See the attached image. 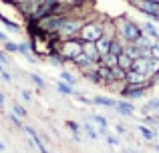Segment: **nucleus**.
I'll return each mask as SVG.
<instances>
[{
  "label": "nucleus",
  "instance_id": "f257e3e1",
  "mask_svg": "<svg viewBox=\"0 0 159 153\" xmlns=\"http://www.w3.org/2000/svg\"><path fill=\"white\" fill-rule=\"evenodd\" d=\"M115 28H117V36L125 43H135L137 38L141 36V28H139V22L131 18H117L115 20Z\"/></svg>",
  "mask_w": 159,
  "mask_h": 153
},
{
  "label": "nucleus",
  "instance_id": "f03ea898",
  "mask_svg": "<svg viewBox=\"0 0 159 153\" xmlns=\"http://www.w3.org/2000/svg\"><path fill=\"white\" fill-rule=\"evenodd\" d=\"M58 52L65 59V63H70L75 56H79L83 52V40L79 36H73V38H62L58 40Z\"/></svg>",
  "mask_w": 159,
  "mask_h": 153
},
{
  "label": "nucleus",
  "instance_id": "7ed1b4c3",
  "mask_svg": "<svg viewBox=\"0 0 159 153\" xmlns=\"http://www.w3.org/2000/svg\"><path fill=\"white\" fill-rule=\"evenodd\" d=\"M129 4L133 8H137L139 12L147 14L149 18L159 22V2H153V0H129Z\"/></svg>",
  "mask_w": 159,
  "mask_h": 153
},
{
  "label": "nucleus",
  "instance_id": "20e7f679",
  "mask_svg": "<svg viewBox=\"0 0 159 153\" xmlns=\"http://www.w3.org/2000/svg\"><path fill=\"white\" fill-rule=\"evenodd\" d=\"M147 83H137V85H129V83H125V87L119 91V95L123 99H139L145 95V91H147Z\"/></svg>",
  "mask_w": 159,
  "mask_h": 153
},
{
  "label": "nucleus",
  "instance_id": "39448f33",
  "mask_svg": "<svg viewBox=\"0 0 159 153\" xmlns=\"http://www.w3.org/2000/svg\"><path fill=\"white\" fill-rule=\"evenodd\" d=\"M97 79H99V83L97 85H101V87H107L113 83V67H105V65H101L99 63V69H97Z\"/></svg>",
  "mask_w": 159,
  "mask_h": 153
},
{
  "label": "nucleus",
  "instance_id": "423d86ee",
  "mask_svg": "<svg viewBox=\"0 0 159 153\" xmlns=\"http://www.w3.org/2000/svg\"><path fill=\"white\" fill-rule=\"evenodd\" d=\"M22 129L26 131L28 135H30L32 143H34V145H36V149H39L40 153H51V151H47V147H44V143H43V139H40V135L36 133V129H32L30 125H22Z\"/></svg>",
  "mask_w": 159,
  "mask_h": 153
},
{
  "label": "nucleus",
  "instance_id": "0eeeda50",
  "mask_svg": "<svg viewBox=\"0 0 159 153\" xmlns=\"http://www.w3.org/2000/svg\"><path fill=\"white\" fill-rule=\"evenodd\" d=\"M83 55H85L87 59H91V61L101 59V55H99V51H97V44L91 43V40H83Z\"/></svg>",
  "mask_w": 159,
  "mask_h": 153
},
{
  "label": "nucleus",
  "instance_id": "6e6552de",
  "mask_svg": "<svg viewBox=\"0 0 159 153\" xmlns=\"http://www.w3.org/2000/svg\"><path fill=\"white\" fill-rule=\"evenodd\" d=\"M115 38V36H109V34H101L97 40H95V44H97V51L99 55H107L109 52V47H111V40Z\"/></svg>",
  "mask_w": 159,
  "mask_h": 153
},
{
  "label": "nucleus",
  "instance_id": "1a4fd4ad",
  "mask_svg": "<svg viewBox=\"0 0 159 153\" xmlns=\"http://www.w3.org/2000/svg\"><path fill=\"white\" fill-rule=\"evenodd\" d=\"M125 83H129V85H137V83H147V75H143V73H137V71H133V69H129L127 75H125Z\"/></svg>",
  "mask_w": 159,
  "mask_h": 153
},
{
  "label": "nucleus",
  "instance_id": "9d476101",
  "mask_svg": "<svg viewBox=\"0 0 159 153\" xmlns=\"http://www.w3.org/2000/svg\"><path fill=\"white\" fill-rule=\"evenodd\" d=\"M113 109L117 111V113L125 115V117H131L133 113H135V105L133 103H127V101H121V103H115V107Z\"/></svg>",
  "mask_w": 159,
  "mask_h": 153
},
{
  "label": "nucleus",
  "instance_id": "9b49d317",
  "mask_svg": "<svg viewBox=\"0 0 159 153\" xmlns=\"http://www.w3.org/2000/svg\"><path fill=\"white\" fill-rule=\"evenodd\" d=\"M157 40L159 38H155V36H149V34H143V32H141V36L135 40V44H137V47H141V48H151Z\"/></svg>",
  "mask_w": 159,
  "mask_h": 153
},
{
  "label": "nucleus",
  "instance_id": "f8f14e48",
  "mask_svg": "<svg viewBox=\"0 0 159 153\" xmlns=\"http://www.w3.org/2000/svg\"><path fill=\"white\" fill-rule=\"evenodd\" d=\"M91 103H95V105H101V107H109V109H113L117 101H113L111 97H105V95H95V97L91 99Z\"/></svg>",
  "mask_w": 159,
  "mask_h": 153
},
{
  "label": "nucleus",
  "instance_id": "ddd939ff",
  "mask_svg": "<svg viewBox=\"0 0 159 153\" xmlns=\"http://www.w3.org/2000/svg\"><path fill=\"white\" fill-rule=\"evenodd\" d=\"M139 28H141V32H143V34H149V36H155V38H159V28L153 22H141Z\"/></svg>",
  "mask_w": 159,
  "mask_h": 153
},
{
  "label": "nucleus",
  "instance_id": "4468645a",
  "mask_svg": "<svg viewBox=\"0 0 159 153\" xmlns=\"http://www.w3.org/2000/svg\"><path fill=\"white\" fill-rule=\"evenodd\" d=\"M131 63H133V59H131L129 55H125V52L117 55V67H121V69H125V71H129V69H131Z\"/></svg>",
  "mask_w": 159,
  "mask_h": 153
},
{
  "label": "nucleus",
  "instance_id": "2eb2a0df",
  "mask_svg": "<svg viewBox=\"0 0 159 153\" xmlns=\"http://www.w3.org/2000/svg\"><path fill=\"white\" fill-rule=\"evenodd\" d=\"M57 91H58V93H62V95H73L75 93L73 85H69V83H65V81H58L57 83Z\"/></svg>",
  "mask_w": 159,
  "mask_h": 153
},
{
  "label": "nucleus",
  "instance_id": "dca6fc26",
  "mask_svg": "<svg viewBox=\"0 0 159 153\" xmlns=\"http://www.w3.org/2000/svg\"><path fill=\"white\" fill-rule=\"evenodd\" d=\"M157 109H159V101H157V99H151L149 103H145V105L141 107V113L147 115V113H151V111H157Z\"/></svg>",
  "mask_w": 159,
  "mask_h": 153
},
{
  "label": "nucleus",
  "instance_id": "f3484780",
  "mask_svg": "<svg viewBox=\"0 0 159 153\" xmlns=\"http://www.w3.org/2000/svg\"><path fill=\"white\" fill-rule=\"evenodd\" d=\"M0 22H2L6 28H10V30H20V24L18 22H12V20L8 18V16H4L2 12H0Z\"/></svg>",
  "mask_w": 159,
  "mask_h": 153
},
{
  "label": "nucleus",
  "instance_id": "a211bd4d",
  "mask_svg": "<svg viewBox=\"0 0 159 153\" xmlns=\"http://www.w3.org/2000/svg\"><path fill=\"white\" fill-rule=\"evenodd\" d=\"M12 113H14V115H18V117L20 119H26L28 117V113H26V109H24V107L22 105H20V103H12Z\"/></svg>",
  "mask_w": 159,
  "mask_h": 153
},
{
  "label": "nucleus",
  "instance_id": "6ab92c4d",
  "mask_svg": "<svg viewBox=\"0 0 159 153\" xmlns=\"http://www.w3.org/2000/svg\"><path fill=\"white\" fill-rule=\"evenodd\" d=\"M18 52H20V55H24L28 61H34V59L30 56V43H28V40H26V43H20V44H18Z\"/></svg>",
  "mask_w": 159,
  "mask_h": 153
},
{
  "label": "nucleus",
  "instance_id": "aec40b11",
  "mask_svg": "<svg viewBox=\"0 0 159 153\" xmlns=\"http://www.w3.org/2000/svg\"><path fill=\"white\" fill-rule=\"evenodd\" d=\"M139 133L143 135V139H147V141H153V139H155V131H151L145 125H139Z\"/></svg>",
  "mask_w": 159,
  "mask_h": 153
},
{
  "label": "nucleus",
  "instance_id": "412c9836",
  "mask_svg": "<svg viewBox=\"0 0 159 153\" xmlns=\"http://www.w3.org/2000/svg\"><path fill=\"white\" fill-rule=\"evenodd\" d=\"M91 121H95V123H97V125L101 127V131H103V133L107 131V125H109V123H107V119L103 117V115H93V117H91Z\"/></svg>",
  "mask_w": 159,
  "mask_h": 153
},
{
  "label": "nucleus",
  "instance_id": "4be33fe9",
  "mask_svg": "<svg viewBox=\"0 0 159 153\" xmlns=\"http://www.w3.org/2000/svg\"><path fill=\"white\" fill-rule=\"evenodd\" d=\"M30 81H32V83H34V85H36V87H39V89H40V91H43V89H44V87H47V81H44V79H43V77H40V75H36V73H30Z\"/></svg>",
  "mask_w": 159,
  "mask_h": 153
},
{
  "label": "nucleus",
  "instance_id": "5701e85b",
  "mask_svg": "<svg viewBox=\"0 0 159 153\" xmlns=\"http://www.w3.org/2000/svg\"><path fill=\"white\" fill-rule=\"evenodd\" d=\"M83 129L87 131L89 139H93V141H97V139H99V131H97V129H93V127H91V123H87V125L83 127Z\"/></svg>",
  "mask_w": 159,
  "mask_h": 153
},
{
  "label": "nucleus",
  "instance_id": "b1692460",
  "mask_svg": "<svg viewBox=\"0 0 159 153\" xmlns=\"http://www.w3.org/2000/svg\"><path fill=\"white\" fill-rule=\"evenodd\" d=\"M143 123H147V125H153V127H159V117L157 115H145V119H143Z\"/></svg>",
  "mask_w": 159,
  "mask_h": 153
},
{
  "label": "nucleus",
  "instance_id": "393cba45",
  "mask_svg": "<svg viewBox=\"0 0 159 153\" xmlns=\"http://www.w3.org/2000/svg\"><path fill=\"white\" fill-rule=\"evenodd\" d=\"M61 81L69 83V85H75V83H77V79H75L73 75H70L69 71H61Z\"/></svg>",
  "mask_w": 159,
  "mask_h": 153
},
{
  "label": "nucleus",
  "instance_id": "a878e982",
  "mask_svg": "<svg viewBox=\"0 0 159 153\" xmlns=\"http://www.w3.org/2000/svg\"><path fill=\"white\" fill-rule=\"evenodd\" d=\"M65 125H66V129L73 131V135H79V133H81V127H79V123H75V121H70V119H69V121H65Z\"/></svg>",
  "mask_w": 159,
  "mask_h": 153
},
{
  "label": "nucleus",
  "instance_id": "bb28decb",
  "mask_svg": "<svg viewBox=\"0 0 159 153\" xmlns=\"http://www.w3.org/2000/svg\"><path fill=\"white\" fill-rule=\"evenodd\" d=\"M4 51L6 52H18V44L12 40H4Z\"/></svg>",
  "mask_w": 159,
  "mask_h": 153
},
{
  "label": "nucleus",
  "instance_id": "cd10ccee",
  "mask_svg": "<svg viewBox=\"0 0 159 153\" xmlns=\"http://www.w3.org/2000/svg\"><path fill=\"white\" fill-rule=\"evenodd\" d=\"M73 97L77 99L79 103H85V105H93V103H91V99H89V97H85L83 93H77V91H75V93H73Z\"/></svg>",
  "mask_w": 159,
  "mask_h": 153
},
{
  "label": "nucleus",
  "instance_id": "c85d7f7f",
  "mask_svg": "<svg viewBox=\"0 0 159 153\" xmlns=\"http://www.w3.org/2000/svg\"><path fill=\"white\" fill-rule=\"evenodd\" d=\"M10 123H14L16 127H22V125H24V123H22V119H20L18 115H14V113L10 115Z\"/></svg>",
  "mask_w": 159,
  "mask_h": 153
},
{
  "label": "nucleus",
  "instance_id": "c756f323",
  "mask_svg": "<svg viewBox=\"0 0 159 153\" xmlns=\"http://www.w3.org/2000/svg\"><path fill=\"white\" fill-rule=\"evenodd\" d=\"M107 143H109V145H119V139H117V137H113V135H107Z\"/></svg>",
  "mask_w": 159,
  "mask_h": 153
},
{
  "label": "nucleus",
  "instance_id": "7c9ffc66",
  "mask_svg": "<svg viewBox=\"0 0 159 153\" xmlns=\"http://www.w3.org/2000/svg\"><path fill=\"white\" fill-rule=\"evenodd\" d=\"M22 99H24V103H30V101H32L30 91H22Z\"/></svg>",
  "mask_w": 159,
  "mask_h": 153
},
{
  "label": "nucleus",
  "instance_id": "2f4dec72",
  "mask_svg": "<svg viewBox=\"0 0 159 153\" xmlns=\"http://www.w3.org/2000/svg\"><path fill=\"white\" fill-rule=\"evenodd\" d=\"M0 77H2V79H4V81H6V83H12V75H10V73L2 71V73H0Z\"/></svg>",
  "mask_w": 159,
  "mask_h": 153
},
{
  "label": "nucleus",
  "instance_id": "473e14b6",
  "mask_svg": "<svg viewBox=\"0 0 159 153\" xmlns=\"http://www.w3.org/2000/svg\"><path fill=\"white\" fill-rule=\"evenodd\" d=\"M0 65H8V56L4 55V51H0Z\"/></svg>",
  "mask_w": 159,
  "mask_h": 153
},
{
  "label": "nucleus",
  "instance_id": "72a5a7b5",
  "mask_svg": "<svg viewBox=\"0 0 159 153\" xmlns=\"http://www.w3.org/2000/svg\"><path fill=\"white\" fill-rule=\"evenodd\" d=\"M4 40H8V36H6V32L0 30V43H4Z\"/></svg>",
  "mask_w": 159,
  "mask_h": 153
},
{
  "label": "nucleus",
  "instance_id": "f704fd0d",
  "mask_svg": "<svg viewBox=\"0 0 159 153\" xmlns=\"http://www.w3.org/2000/svg\"><path fill=\"white\" fill-rule=\"evenodd\" d=\"M115 129H117V133H121V135H123V133H125V127H123V125H117V127H115Z\"/></svg>",
  "mask_w": 159,
  "mask_h": 153
},
{
  "label": "nucleus",
  "instance_id": "c9c22d12",
  "mask_svg": "<svg viewBox=\"0 0 159 153\" xmlns=\"http://www.w3.org/2000/svg\"><path fill=\"white\" fill-rule=\"evenodd\" d=\"M2 107H4V95L0 93V109H2Z\"/></svg>",
  "mask_w": 159,
  "mask_h": 153
},
{
  "label": "nucleus",
  "instance_id": "e433bc0d",
  "mask_svg": "<svg viewBox=\"0 0 159 153\" xmlns=\"http://www.w3.org/2000/svg\"><path fill=\"white\" fill-rule=\"evenodd\" d=\"M4 149H6V145H4V143L0 141V151H4Z\"/></svg>",
  "mask_w": 159,
  "mask_h": 153
},
{
  "label": "nucleus",
  "instance_id": "4c0bfd02",
  "mask_svg": "<svg viewBox=\"0 0 159 153\" xmlns=\"http://www.w3.org/2000/svg\"><path fill=\"white\" fill-rule=\"evenodd\" d=\"M4 71V65H0V73H2Z\"/></svg>",
  "mask_w": 159,
  "mask_h": 153
},
{
  "label": "nucleus",
  "instance_id": "58836bf2",
  "mask_svg": "<svg viewBox=\"0 0 159 153\" xmlns=\"http://www.w3.org/2000/svg\"><path fill=\"white\" fill-rule=\"evenodd\" d=\"M155 151H157V153H159V145H155Z\"/></svg>",
  "mask_w": 159,
  "mask_h": 153
},
{
  "label": "nucleus",
  "instance_id": "ea45409f",
  "mask_svg": "<svg viewBox=\"0 0 159 153\" xmlns=\"http://www.w3.org/2000/svg\"><path fill=\"white\" fill-rule=\"evenodd\" d=\"M0 153H2V151H0Z\"/></svg>",
  "mask_w": 159,
  "mask_h": 153
},
{
  "label": "nucleus",
  "instance_id": "a19ab883",
  "mask_svg": "<svg viewBox=\"0 0 159 153\" xmlns=\"http://www.w3.org/2000/svg\"><path fill=\"white\" fill-rule=\"evenodd\" d=\"M157 111H159V109H157Z\"/></svg>",
  "mask_w": 159,
  "mask_h": 153
}]
</instances>
